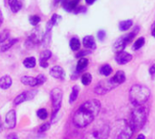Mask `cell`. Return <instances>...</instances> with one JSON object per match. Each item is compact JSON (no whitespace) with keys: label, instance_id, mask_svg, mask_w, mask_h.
<instances>
[{"label":"cell","instance_id":"cell-40","mask_svg":"<svg viewBox=\"0 0 155 139\" xmlns=\"http://www.w3.org/2000/svg\"><path fill=\"white\" fill-rule=\"evenodd\" d=\"M149 72H150V74H152V75H153L155 73V64H153L150 69H149Z\"/></svg>","mask_w":155,"mask_h":139},{"label":"cell","instance_id":"cell-27","mask_svg":"<svg viewBox=\"0 0 155 139\" xmlns=\"http://www.w3.org/2000/svg\"><path fill=\"white\" fill-rule=\"evenodd\" d=\"M92 80H93V78H92V75L90 73H84L81 78L82 83L85 86L89 85L92 82Z\"/></svg>","mask_w":155,"mask_h":139},{"label":"cell","instance_id":"cell-15","mask_svg":"<svg viewBox=\"0 0 155 139\" xmlns=\"http://www.w3.org/2000/svg\"><path fill=\"white\" fill-rule=\"evenodd\" d=\"M21 82L25 85L27 86H31V87H35L38 85L37 80L36 78L34 77H30V76H23L21 78Z\"/></svg>","mask_w":155,"mask_h":139},{"label":"cell","instance_id":"cell-11","mask_svg":"<svg viewBox=\"0 0 155 139\" xmlns=\"http://www.w3.org/2000/svg\"><path fill=\"white\" fill-rule=\"evenodd\" d=\"M63 1V5L64 8L66 11L69 12H74L75 9L78 7V3L80 2V0H62Z\"/></svg>","mask_w":155,"mask_h":139},{"label":"cell","instance_id":"cell-6","mask_svg":"<svg viewBox=\"0 0 155 139\" xmlns=\"http://www.w3.org/2000/svg\"><path fill=\"white\" fill-rule=\"evenodd\" d=\"M110 134V128L105 125L98 129L86 133L82 139H107Z\"/></svg>","mask_w":155,"mask_h":139},{"label":"cell","instance_id":"cell-35","mask_svg":"<svg viewBox=\"0 0 155 139\" xmlns=\"http://www.w3.org/2000/svg\"><path fill=\"white\" fill-rule=\"evenodd\" d=\"M50 126H51L50 123H45V124H43L42 126H40L38 131H39V132H45V131H47V130L50 128Z\"/></svg>","mask_w":155,"mask_h":139},{"label":"cell","instance_id":"cell-25","mask_svg":"<svg viewBox=\"0 0 155 139\" xmlns=\"http://www.w3.org/2000/svg\"><path fill=\"white\" fill-rule=\"evenodd\" d=\"M112 71H113V69H112V67L109 64H104L100 69V73L102 75H104V76H109V75H111Z\"/></svg>","mask_w":155,"mask_h":139},{"label":"cell","instance_id":"cell-10","mask_svg":"<svg viewBox=\"0 0 155 139\" xmlns=\"http://www.w3.org/2000/svg\"><path fill=\"white\" fill-rule=\"evenodd\" d=\"M50 75L54 78V79H58V80H64V76H65V72L64 71V69L61 66H54L51 70H50Z\"/></svg>","mask_w":155,"mask_h":139},{"label":"cell","instance_id":"cell-20","mask_svg":"<svg viewBox=\"0 0 155 139\" xmlns=\"http://www.w3.org/2000/svg\"><path fill=\"white\" fill-rule=\"evenodd\" d=\"M88 66V60L86 58H81L78 62H77V65H76V71L78 72L80 71H83L86 67Z\"/></svg>","mask_w":155,"mask_h":139},{"label":"cell","instance_id":"cell-44","mask_svg":"<svg viewBox=\"0 0 155 139\" xmlns=\"http://www.w3.org/2000/svg\"><path fill=\"white\" fill-rule=\"evenodd\" d=\"M135 139H145V137L143 134H140V135H138V137Z\"/></svg>","mask_w":155,"mask_h":139},{"label":"cell","instance_id":"cell-7","mask_svg":"<svg viewBox=\"0 0 155 139\" xmlns=\"http://www.w3.org/2000/svg\"><path fill=\"white\" fill-rule=\"evenodd\" d=\"M134 128H132V126L129 124V122H127L124 128L121 129V131L119 132V134L117 135L116 139H131V137L134 135Z\"/></svg>","mask_w":155,"mask_h":139},{"label":"cell","instance_id":"cell-38","mask_svg":"<svg viewBox=\"0 0 155 139\" xmlns=\"http://www.w3.org/2000/svg\"><path fill=\"white\" fill-rule=\"evenodd\" d=\"M6 139H18V137L15 133H11L6 137Z\"/></svg>","mask_w":155,"mask_h":139},{"label":"cell","instance_id":"cell-30","mask_svg":"<svg viewBox=\"0 0 155 139\" xmlns=\"http://www.w3.org/2000/svg\"><path fill=\"white\" fill-rule=\"evenodd\" d=\"M36 115H37V117H38L40 119L45 120V119H46L47 117H48V112H47V110H46L45 109H40L37 110Z\"/></svg>","mask_w":155,"mask_h":139},{"label":"cell","instance_id":"cell-3","mask_svg":"<svg viewBox=\"0 0 155 139\" xmlns=\"http://www.w3.org/2000/svg\"><path fill=\"white\" fill-rule=\"evenodd\" d=\"M147 116H148V110L143 105L137 106L133 110L130 116L129 124L132 126L134 131L141 129L144 126L147 120Z\"/></svg>","mask_w":155,"mask_h":139},{"label":"cell","instance_id":"cell-43","mask_svg":"<svg viewBox=\"0 0 155 139\" xmlns=\"http://www.w3.org/2000/svg\"><path fill=\"white\" fill-rule=\"evenodd\" d=\"M85 2L87 5H93L95 2V0H85Z\"/></svg>","mask_w":155,"mask_h":139},{"label":"cell","instance_id":"cell-33","mask_svg":"<svg viewBox=\"0 0 155 139\" xmlns=\"http://www.w3.org/2000/svg\"><path fill=\"white\" fill-rule=\"evenodd\" d=\"M61 20H62V16H60V15L57 14H54L53 16H52V18L50 19V21L52 22V24H53L54 25H57Z\"/></svg>","mask_w":155,"mask_h":139},{"label":"cell","instance_id":"cell-29","mask_svg":"<svg viewBox=\"0 0 155 139\" xmlns=\"http://www.w3.org/2000/svg\"><path fill=\"white\" fill-rule=\"evenodd\" d=\"M52 52L50 50H45L40 53V60L41 61H47L51 58Z\"/></svg>","mask_w":155,"mask_h":139},{"label":"cell","instance_id":"cell-5","mask_svg":"<svg viewBox=\"0 0 155 139\" xmlns=\"http://www.w3.org/2000/svg\"><path fill=\"white\" fill-rule=\"evenodd\" d=\"M117 86L118 85L113 81V79H107V80L100 81L94 87V92L98 95H104L110 92L112 90H114Z\"/></svg>","mask_w":155,"mask_h":139},{"label":"cell","instance_id":"cell-18","mask_svg":"<svg viewBox=\"0 0 155 139\" xmlns=\"http://www.w3.org/2000/svg\"><path fill=\"white\" fill-rule=\"evenodd\" d=\"M134 24V22L132 19H128V20H124V21H121L119 23V29L123 32L124 31H127L129 30Z\"/></svg>","mask_w":155,"mask_h":139},{"label":"cell","instance_id":"cell-37","mask_svg":"<svg viewBox=\"0 0 155 139\" xmlns=\"http://www.w3.org/2000/svg\"><path fill=\"white\" fill-rule=\"evenodd\" d=\"M90 53V51H82V52H80L78 54H76V57L77 58H84V55H87V54H89Z\"/></svg>","mask_w":155,"mask_h":139},{"label":"cell","instance_id":"cell-28","mask_svg":"<svg viewBox=\"0 0 155 139\" xmlns=\"http://www.w3.org/2000/svg\"><path fill=\"white\" fill-rule=\"evenodd\" d=\"M50 41H51V32H45V35H43V38H42L43 45L45 47L48 46L50 43Z\"/></svg>","mask_w":155,"mask_h":139},{"label":"cell","instance_id":"cell-9","mask_svg":"<svg viewBox=\"0 0 155 139\" xmlns=\"http://www.w3.org/2000/svg\"><path fill=\"white\" fill-rule=\"evenodd\" d=\"M16 125V114L15 110H10L5 115V126L7 128L12 129Z\"/></svg>","mask_w":155,"mask_h":139},{"label":"cell","instance_id":"cell-13","mask_svg":"<svg viewBox=\"0 0 155 139\" xmlns=\"http://www.w3.org/2000/svg\"><path fill=\"white\" fill-rule=\"evenodd\" d=\"M83 44H84V46L86 49H90V50L91 49L94 50L96 47L94 38L92 35H86L85 37H84V39H83Z\"/></svg>","mask_w":155,"mask_h":139},{"label":"cell","instance_id":"cell-26","mask_svg":"<svg viewBox=\"0 0 155 139\" xmlns=\"http://www.w3.org/2000/svg\"><path fill=\"white\" fill-rule=\"evenodd\" d=\"M144 43H145V39H144L143 37H140L139 39H137V40L134 42V46H133V49L135 50V51H137V50L141 49V48L144 45Z\"/></svg>","mask_w":155,"mask_h":139},{"label":"cell","instance_id":"cell-42","mask_svg":"<svg viewBox=\"0 0 155 139\" xmlns=\"http://www.w3.org/2000/svg\"><path fill=\"white\" fill-rule=\"evenodd\" d=\"M3 21H4V17H3L2 11L0 10V26H1V25H2V24H3Z\"/></svg>","mask_w":155,"mask_h":139},{"label":"cell","instance_id":"cell-31","mask_svg":"<svg viewBox=\"0 0 155 139\" xmlns=\"http://www.w3.org/2000/svg\"><path fill=\"white\" fill-rule=\"evenodd\" d=\"M9 37V31L8 30H4L3 32L0 33V45H2L4 43H5L8 40Z\"/></svg>","mask_w":155,"mask_h":139},{"label":"cell","instance_id":"cell-39","mask_svg":"<svg viewBox=\"0 0 155 139\" xmlns=\"http://www.w3.org/2000/svg\"><path fill=\"white\" fill-rule=\"evenodd\" d=\"M40 66L43 68H47L48 67V62L47 61H41L40 60Z\"/></svg>","mask_w":155,"mask_h":139},{"label":"cell","instance_id":"cell-23","mask_svg":"<svg viewBox=\"0 0 155 139\" xmlns=\"http://www.w3.org/2000/svg\"><path fill=\"white\" fill-rule=\"evenodd\" d=\"M70 47L73 51H78L81 47V43L80 40L77 37H74L70 40Z\"/></svg>","mask_w":155,"mask_h":139},{"label":"cell","instance_id":"cell-34","mask_svg":"<svg viewBox=\"0 0 155 139\" xmlns=\"http://www.w3.org/2000/svg\"><path fill=\"white\" fill-rule=\"evenodd\" d=\"M36 80H37V82H38V85H42L44 84L45 81H46V78L44 74H39L37 77H35Z\"/></svg>","mask_w":155,"mask_h":139},{"label":"cell","instance_id":"cell-8","mask_svg":"<svg viewBox=\"0 0 155 139\" xmlns=\"http://www.w3.org/2000/svg\"><path fill=\"white\" fill-rule=\"evenodd\" d=\"M133 59L132 54H130L129 52H121L119 53L116 54L115 56V62L120 64V65H124L128 62H130Z\"/></svg>","mask_w":155,"mask_h":139},{"label":"cell","instance_id":"cell-17","mask_svg":"<svg viewBox=\"0 0 155 139\" xmlns=\"http://www.w3.org/2000/svg\"><path fill=\"white\" fill-rule=\"evenodd\" d=\"M8 5L13 13H17L22 7L20 0H8Z\"/></svg>","mask_w":155,"mask_h":139},{"label":"cell","instance_id":"cell-36","mask_svg":"<svg viewBox=\"0 0 155 139\" xmlns=\"http://www.w3.org/2000/svg\"><path fill=\"white\" fill-rule=\"evenodd\" d=\"M105 31L104 30H100L98 33H97V38L100 40V41H104V39L105 38Z\"/></svg>","mask_w":155,"mask_h":139},{"label":"cell","instance_id":"cell-22","mask_svg":"<svg viewBox=\"0 0 155 139\" xmlns=\"http://www.w3.org/2000/svg\"><path fill=\"white\" fill-rule=\"evenodd\" d=\"M17 41H18L17 39H10V40H7L5 43H4L1 45V52H5V51L9 50Z\"/></svg>","mask_w":155,"mask_h":139},{"label":"cell","instance_id":"cell-24","mask_svg":"<svg viewBox=\"0 0 155 139\" xmlns=\"http://www.w3.org/2000/svg\"><path fill=\"white\" fill-rule=\"evenodd\" d=\"M27 100V95L26 92H23L21 94H19L15 100H14V104L15 105H20L21 103L25 102Z\"/></svg>","mask_w":155,"mask_h":139},{"label":"cell","instance_id":"cell-41","mask_svg":"<svg viewBox=\"0 0 155 139\" xmlns=\"http://www.w3.org/2000/svg\"><path fill=\"white\" fill-rule=\"evenodd\" d=\"M152 35L155 37V22L152 25Z\"/></svg>","mask_w":155,"mask_h":139},{"label":"cell","instance_id":"cell-16","mask_svg":"<svg viewBox=\"0 0 155 139\" xmlns=\"http://www.w3.org/2000/svg\"><path fill=\"white\" fill-rule=\"evenodd\" d=\"M112 79H113V81L119 86L120 84H123V83L125 81V80H126L125 73H124L123 71H118L114 74V76Z\"/></svg>","mask_w":155,"mask_h":139},{"label":"cell","instance_id":"cell-32","mask_svg":"<svg viewBox=\"0 0 155 139\" xmlns=\"http://www.w3.org/2000/svg\"><path fill=\"white\" fill-rule=\"evenodd\" d=\"M40 21H41V19H40V17H39L38 15H32V16H30V18H29L30 24H31L32 25H34V26H36V25L40 23Z\"/></svg>","mask_w":155,"mask_h":139},{"label":"cell","instance_id":"cell-2","mask_svg":"<svg viewBox=\"0 0 155 139\" xmlns=\"http://www.w3.org/2000/svg\"><path fill=\"white\" fill-rule=\"evenodd\" d=\"M151 91L146 86L141 84H134L131 87L129 92V99L132 104L137 106H143L150 99Z\"/></svg>","mask_w":155,"mask_h":139},{"label":"cell","instance_id":"cell-14","mask_svg":"<svg viewBox=\"0 0 155 139\" xmlns=\"http://www.w3.org/2000/svg\"><path fill=\"white\" fill-rule=\"evenodd\" d=\"M12 85V79L9 75H5L0 78V88L2 90H7Z\"/></svg>","mask_w":155,"mask_h":139},{"label":"cell","instance_id":"cell-1","mask_svg":"<svg viewBox=\"0 0 155 139\" xmlns=\"http://www.w3.org/2000/svg\"><path fill=\"white\" fill-rule=\"evenodd\" d=\"M101 109V103L97 100H90L83 103L74 115V125L83 128L90 125L98 116Z\"/></svg>","mask_w":155,"mask_h":139},{"label":"cell","instance_id":"cell-12","mask_svg":"<svg viewBox=\"0 0 155 139\" xmlns=\"http://www.w3.org/2000/svg\"><path fill=\"white\" fill-rule=\"evenodd\" d=\"M126 45H127V44H126V43L124 42V38H123V36H122V37H120L119 39H117V40L115 41V43H114V45H113L114 52H116V54L119 53V52H124V48H125Z\"/></svg>","mask_w":155,"mask_h":139},{"label":"cell","instance_id":"cell-4","mask_svg":"<svg viewBox=\"0 0 155 139\" xmlns=\"http://www.w3.org/2000/svg\"><path fill=\"white\" fill-rule=\"evenodd\" d=\"M51 100H52V105H53V114H52V118L54 119V116L58 113L61 105H62V100H63V91L55 88L51 91Z\"/></svg>","mask_w":155,"mask_h":139},{"label":"cell","instance_id":"cell-21","mask_svg":"<svg viewBox=\"0 0 155 139\" xmlns=\"http://www.w3.org/2000/svg\"><path fill=\"white\" fill-rule=\"evenodd\" d=\"M79 87L77 85L74 86L73 87V90H72V92H71V95H70V99H69V102L70 104H73L78 98V94H79Z\"/></svg>","mask_w":155,"mask_h":139},{"label":"cell","instance_id":"cell-19","mask_svg":"<svg viewBox=\"0 0 155 139\" xmlns=\"http://www.w3.org/2000/svg\"><path fill=\"white\" fill-rule=\"evenodd\" d=\"M23 64L25 68H28V69H31V68H34L36 64V60L35 57H27L24 60L23 62Z\"/></svg>","mask_w":155,"mask_h":139}]
</instances>
